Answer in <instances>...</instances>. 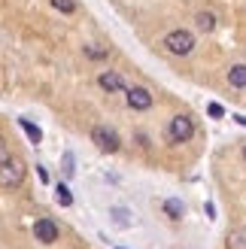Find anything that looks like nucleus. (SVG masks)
<instances>
[{
  "mask_svg": "<svg viewBox=\"0 0 246 249\" xmlns=\"http://www.w3.org/2000/svg\"><path fill=\"white\" fill-rule=\"evenodd\" d=\"M113 219H116V225L128 228V210H113Z\"/></svg>",
  "mask_w": 246,
  "mask_h": 249,
  "instance_id": "16",
  "label": "nucleus"
},
{
  "mask_svg": "<svg viewBox=\"0 0 246 249\" xmlns=\"http://www.w3.org/2000/svg\"><path fill=\"white\" fill-rule=\"evenodd\" d=\"M243 161H246V146H243Z\"/></svg>",
  "mask_w": 246,
  "mask_h": 249,
  "instance_id": "20",
  "label": "nucleus"
},
{
  "mask_svg": "<svg viewBox=\"0 0 246 249\" xmlns=\"http://www.w3.org/2000/svg\"><path fill=\"white\" fill-rule=\"evenodd\" d=\"M228 85L231 89H246V64H234L228 70Z\"/></svg>",
  "mask_w": 246,
  "mask_h": 249,
  "instance_id": "8",
  "label": "nucleus"
},
{
  "mask_svg": "<svg viewBox=\"0 0 246 249\" xmlns=\"http://www.w3.org/2000/svg\"><path fill=\"white\" fill-rule=\"evenodd\" d=\"M164 213L170 216V219H182V213H186V207H182L176 197H170V201H164Z\"/></svg>",
  "mask_w": 246,
  "mask_h": 249,
  "instance_id": "10",
  "label": "nucleus"
},
{
  "mask_svg": "<svg viewBox=\"0 0 246 249\" xmlns=\"http://www.w3.org/2000/svg\"><path fill=\"white\" fill-rule=\"evenodd\" d=\"M97 82H101V89H106V91H128L125 82H122V76L113 73V70H104L101 76H97Z\"/></svg>",
  "mask_w": 246,
  "mask_h": 249,
  "instance_id": "7",
  "label": "nucleus"
},
{
  "mask_svg": "<svg viewBox=\"0 0 246 249\" xmlns=\"http://www.w3.org/2000/svg\"><path fill=\"white\" fill-rule=\"evenodd\" d=\"M207 113H210L213 119H222V116H225V109H222V104H210V107H207Z\"/></svg>",
  "mask_w": 246,
  "mask_h": 249,
  "instance_id": "17",
  "label": "nucleus"
},
{
  "mask_svg": "<svg viewBox=\"0 0 246 249\" xmlns=\"http://www.w3.org/2000/svg\"><path fill=\"white\" fill-rule=\"evenodd\" d=\"M194 21H198L201 31H213L216 28V16H213V12H198V18H194Z\"/></svg>",
  "mask_w": 246,
  "mask_h": 249,
  "instance_id": "12",
  "label": "nucleus"
},
{
  "mask_svg": "<svg viewBox=\"0 0 246 249\" xmlns=\"http://www.w3.org/2000/svg\"><path fill=\"white\" fill-rule=\"evenodd\" d=\"M234 122H237V124H243V128H246V116H234Z\"/></svg>",
  "mask_w": 246,
  "mask_h": 249,
  "instance_id": "19",
  "label": "nucleus"
},
{
  "mask_svg": "<svg viewBox=\"0 0 246 249\" xmlns=\"http://www.w3.org/2000/svg\"><path fill=\"white\" fill-rule=\"evenodd\" d=\"M55 201H58L61 207H70V204H73V195H70V189H67L64 182H61L58 189H55Z\"/></svg>",
  "mask_w": 246,
  "mask_h": 249,
  "instance_id": "13",
  "label": "nucleus"
},
{
  "mask_svg": "<svg viewBox=\"0 0 246 249\" xmlns=\"http://www.w3.org/2000/svg\"><path fill=\"white\" fill-rule=\"evenodd\" d=\"M9 158V149H6V140H0V164Z\"/></svg>",
  "mask_w": 246,
  "mask_h": 249,
  "instance_id": "18",
  "label": "nucleus"
},
{
  "mask_svg": "<svg viewBox=\"0 0 246 249\" xmlns=\"http://www.w3.org/2000/svg\"><path fill=\"white\" fill-rule=\"evenodd\" d=\"M164 49L170 55H192V49H194V36L189 31H170L164 36Z\"/></svg>",
  "mask_w": 246,
  "mask_h": 249,
  "instance_id": "2",
  "label": "nucleus"
},
{
  "mask_svg": "<svg viewBox=\"0 0 246 249\" xmlns=\"http://www.w3.org/2000/svg\"><path fill=\"white\" fill-rule=\"evenodd\" d=\"M34 237L40 240V243H55V240H58V225H55L52 219H36Z\"/></svg>",
  "mask_w": 246,
  "mask_h": 249,
  "instance_id": "5",
  "label": "nucleus"
},
{
  "mask_svg": "<svg viewBox=\"0 0 246 249\" xmlns=\"http://www.w3.org/2000/svg\"><path fill=\"white\" fill-rule=\"evenodd\" d=\"M21 179H24V164L18 158H6L0 164V189H16V185H21Z\"/></svg>",
  "mask_w": 246,
  "mask_h": 249,
  "instance_id": "1",
  "label": "nucleus"
},
{
  "mask_svg": "<svg viewBox=\"0 0 246 249\" xmlns=\"http://www.w3.org/2000/svg\"><path fill=\"white\" fill-rule=\"evenodd\" d=\"M18 124H21V131L31 137V143H40V140H43V131L36 128V124H31L28 119H18Z\"/></svg>",
  "mask_w": 246,
  "mask_h": 249,
  "instance_id": "9",
  "label": "nucleus"
},
{
  "mask_svg": "<svg viewBox=\"0 0 246 249\" xmlns=\"http://www.w3.org/2000/svg\"><path fill=\"white\" fill-rule=\"evenodd\" d=\"M52 6L58 12H64V16H73L76 12V0H52Z\"/></svg>",
  "mask_w": 246,
  "mask_h": 249,
  "instance_id": "14",
  "label": "nucleus"
},
{
  "mask_svg": "<svg viewBox=\"0 0 246 249\" xmlns=\"http://www.w3.org/2000/svg\"><path fill=\"white\" fill-rule=\"evenodd\" d=\"M91 143H97V149H104V152H119V134L104 128V124H97L91 131Z\"/></svg>",
  "mask_w": 246,
  "mask_h": 249,
  "instance_id": "4",
  "label": "nucleus"
},
{
  "mask_svg": "<svg viewBox=\"0 0 246 249\" xmlns=\"http://www.w3.org/2000/svg\"><path fill=\"white\" fill-rule=\"evenodd\" d=\"M128 107L131 109H149L152 107V94L146 91V89H128Z\"/></svg>",
  "mask_w": 246,
  "mask_h": 249,
  "instance_id": "6",
  "label": "nucleus"
},
{
  "mask_svg": "<svg viewBox=\"0 0 246 249\" xmlns=\"http://www.w3.org/2000/svg\"><path fill=\"white\" fill-rule=\"evenodd\" d=\"M194 134V122L189 116H174L170 119V140L174 143H189Z\"/></svg>",
  "mask_w": 246,
  "mask_h": 249,
  "instance_id": "3",
  "label": "nucleus"
},
{
  "mask_svg": "<svg viewBox=\"0 0 246 249\" xmlns=\"http://www.w3.org/2000/svg\"><path fill=\"white\" fill-rule=\"evenodd\" d=\"M85 55L94 58V61H101V58H106L109 52H106V49H97V46H85Z\"/></svg>",
  "mask_w": 246,
  "mask_h": 249,
  "instance_id": "15",
  "label": "nucleus"
},
{
  "mask_svg": "<svg viewBox=\"0 0 246 249\" xmlns=\"http://www.w3.org/2000/svg\"><path fill=\"white\" fill-rule=\"evenodd\" d=\"M228 249H246V228L228 234Z\"/></svg>",
  "mask_w": 246,
  "mask_h": 249,
  "instance_id": "11",
  "label": "nucleus"
}]
</instances>
